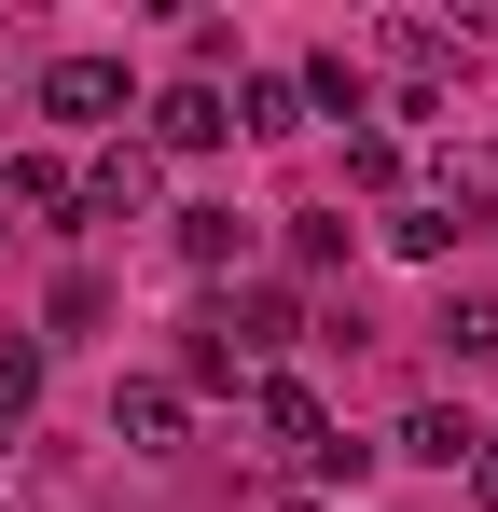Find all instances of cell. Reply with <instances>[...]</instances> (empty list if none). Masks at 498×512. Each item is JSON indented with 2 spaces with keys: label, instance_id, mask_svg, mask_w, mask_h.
I'll list each match as a JSON object with an SVG mask.
<instances>
[{
  "label": "cell",
  "instance_id": "ba28073f",
  "mask_svg": "<svg viewBox=\"0 0 498 512\" xmlns=\"http://www.w3.org/2000/svg\"><path fill=\"white\" fill-rule=\"evenodd\" d=\"M166 388H180V402H194V388H236L249 402V360L222 346V319H180V374H166Z\"/></svg>",
  "mask_w": 498,
  "mask_h": 512
},
{
  "label": "cell",
  "instance_id": "4fadbf2b",
  "mask_svg": "<svg viewBox=\"0 0 498 512\" xmlns=\"http://www.w3.org/2000/svg\"><path fill=\"white\" fill-rule=\"evenodd\" d=\"M429 333H443V360H498V305H485V291H443Z\"/></svg>",
  "mask_w": 498,
  "mask_h": 512
},
{
  "label": "cell",
  "instance_id": "277c9868",
  "mask_svg": "<svg viewBox=\"0 0 498 512\" xmlns=\"http://www.w3.org/2000/svg\"><path fill=\"white\" fill-rule=\"evenodd\" d=\"M42 111L56 125H125V70L111 56H42Z\"/></svg>",
  "mask_w": 498,
  "mask_h": 512
},
{
  "label": "cell",
  "instance_id": "9a60e30c",
  "mask_svg": "<svg viewBox=\"0 0 498 512\" xmlns=\"http://www.w3.org/2000/svg\"><path fill=\"white\" fill-rule=\"evenodd\" d=\"M28 416H42V346L14 333L0 346V429H28Z\"/></svg>",
  "mask_w": 498,
  "mask_h": 512
},
{
  "label": "cell",
  "instance_id": "2e32d148",
  "mask_svg": "<svg viewBox=\"0 0 498 512\" xmlns=\"http://www.w3.org/2000/svg\"><path fill=\"white\" fill-rule=\"evenodd\" d=\"M42 319H56V333H97V319H111V277H83V263H70V277H56V305H42Z\"/></svg>",
  "mask_w": 498,
  "mask_h": 512
},
{
  "label": "cell",
  "instance_id": "5bb4252c",
  "mask_svg": "<svg viewBox=\"0 0 498 512\" xmlns=\"http://www.w3.org/2000/svg\"><path fill=\"white\" fill-rule=\"evenodd\" d=\"M346 250H360V222H346V208H305V222H291V277H332Z\"/></svg>",
  "mask_w": 498,
  "mask_h": 512
},
{
  "label": "cell",
  "instance_id": "9c48e42d",
  "mask_svg": "<svg viewBox=\"0 0 498 512\" xmlns=\"http://www.w3.org/2000/svg\"><path fill=\"white\" fill-rule=\"evenodd\" d=\"M0 208H28V222H83V180L56 167V153H14V180H0Z\"/></svg>",
  "mask_w": 498,
  "mask_h": 512
},
{
  "label": "cell",
  "instance_id": "3957f363",
  "mask_svg": "<svg viewBox=\"0 0 498 512\" xmlns=\"http://www.w3.org/2000/svg\"><path fill=\"white\" fill-rule=\"evenodd\" d=\"M222 139H236V97H222V84H194V70H180V84L153 97V153H222Z\"/></svg>",
  "mask_w": 498,
  "mask_h": 512
},
{
  "label": "cell",
  "instance_id": "5b68a950",
  "mask_svg": "<svg viewBox=\"0 0 498 512\" xmlns=\"http://www.w3.org/2000/svg\"><path fill=\"white\" fill-rule=\"evenodd\" d=\"M180 416H194V402H180L166 374H125V388H111V443H125V457H180Z\"/></svg>",
  "mask_w": 498,
  "mask_h": 512
},
{
  "label": "cell",
  "instance_id": "6da1fadb",
  "mask_svg": "<svg viewBox=\"0 0 498 512\" xmlns=\"http://www.w3.org/2000/svg\"><path fill=\"white\" fill-rule=\"evenodd\" d=\"M498 222V194H485V167H443V180H415L402 208H388V222H374V236H388V250L402 263H457L471 250V236H485Z\"/></svg>",
  "mask_w": 498,
  "mask_h": 512
},
{
  "label": "cell",
  "instance_id": "e0dca14e",
  "mask_svg": "<svg viewBox=\"0 0 498 512\" xmlns=\"http://www.w3.org/2000/svg\"><path fill=\"white\" fill-rule=\"evenodd\" d=\"M471 499L498 512V429H485V443H471Z\"/></svg>",
  "mask_w": 498,
  "mask_h": 512
},
{
  "label": "cell",
  "instance_id": "7a4b0ae2",
  "mask_svg": "<svg viewBox=\"0 0 498 512\" xmlns=\"http://www.w3.org/2000/svg\"><path fill=\"white\" fill-rule=\"evenodd\" d=\"M208 319H222V346H236L249 374H277V346H305V291H291V277H236Z\"/></svg>",
  "mask_w": 498,
  "mask_h": 512
},
{
  "label": "cell",
  "instance_id": "52a82bcc",
  "mask_svg": "<svg viewBox=\"0 0 498 512\" xmlns=\"http://www.w3.org/2000/svg\"><path fill=\"white\" fill-rule=\"evenodd\" d=\"M388 443H402L415 471H471V443H485V429L457 416V402H415V416H402V429H388Z\"/></svg>",
  "mask_w": 498,
  "mask_h": 512
},
{
  "label": "cell",
  "instance_id": "ac0fdd59",
  "mask_svg": "<svg viewBox=\"0 0 498 512\" xmlns=\"http://www.w3.org/2000/svg\"><path fill=\"white\" fill-rule=\"evenodd\" d=\"M0 236H14V208H0Z\"/></svg>",
  "mask_w": 498,
  "mask_h": 512
},
{
  "label": "cell",
  "instance_id": "7c38bea8",
  "mask_svg": "<svg viewBox=\"0 0 498 512\" xmlns=\"http://www.w3.org/2000/svg\"><path fill=\"white\" fill-rule=\"evenodd\" d=\"M346 180L402 208V125H346Z\"/></svg>",
  "mask_w": 498,
  "mask_h": 512
},
{
  "label": "cell",
  "instance_id": "30bf717a",
  "mask_svg": "<svg viewBox=\"0 0 498 512\" xmlns=\"http://www.w3.org/2000/svg\"><path fill=\"white\" fill-rule=\"evenodd\" d=\"M180 263H194V277H236V263H249V222H236V208H180Z\"/></svg>",
  "mask_w": 498,
  "mask_h": 512
},
{
  "label": "cell",
  "instance_id": "ffe728a7",
  "mask_svg": "<svg viewBox=\"0 0 498 512\" xmlns=\"http://www.w3.org/2000/svg\"><path fill=\"white\" fill-rule=\"evenodd\" d=\"M291 512H319V499H291Z\"/></svg>",
  "mask_w": 498,
  "mask_h": 512
},
{
  "label": "cell",
  "instance_id": "8992f818",
  "mask_svg": "<svg viewBox=\"0 0 498 512\" xmlns=\"http://www.w3.org/2000/svg\"><path fill=\"white\" fill-rule=\"evenodd\" d=\"M139 208H153V139H125V153L83 167V222H139Z\"/></svg>",
  "mask_w": 498,
  "mask_h": 512
},
{
  "label": "cell",
  "instance_id": "d6986e66",
  "mask_svg": "<svg viewBox=\"0 0 498 512\" xmlns=\"http://www.w3.org/2000/svg\"><path fill=\"white\" fill-rule=\"evenodd\" d=\"M0 125H14V97H0Z\"/></svg>",
  "mask_w": 498,
  "mask_h": 512
},
{
  "label": "cell",
  "instance_id": "8fae6325",
  "mask_svg": "<svg viewBox=\"0 0 498 512\" xmlns=\"http://www.w3.org/2000/svg\"><path fill=\"white\" fill-rule=\"evenodd\" d=\"M291 125H305V84L291 70H249L236 84V139H291Z\"/></svg>",
  "mask_w": 498,
  "mask_h": 512
}]
</instances>
